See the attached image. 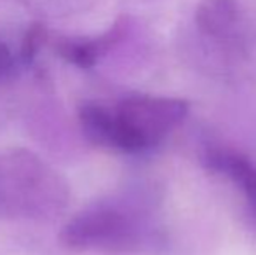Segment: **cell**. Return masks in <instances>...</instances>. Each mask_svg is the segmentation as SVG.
<instances>
[{"instance_id": "obj_1", "label": "cell", "mask_w": 256, "mask_h": 255, "mask_svg": "<svg viewBox=\"0 0 256 255\" xmlns=\"http://www.w3.org/2000/svg\"><path fill=\"white\" fill-rule=\"evenodd\" d=\"M68 204L66 178L37 152L26 147L0 152V218L49 222Z\"/></svg>"}, {"instance_id": "obj_2", "label": "cell", "mask_w": 256, "mask_h": 255, "mask_svg": "<svg viewBox=\"0 0 256 255\" xmlns=\"http://www.w3.org/2000/svg\"><path fill=\"white\" fill-rule=\"evenodd\" d=\"M145 215L124 199L96 201L74 215L60 232L63 246L74 252L129 253L146 241Z\"/></svg>"}, {"instance_id": "obj_3", "label": "cell", "mask_w": 256, "mask_h": 255, "mask_svg": "<svg viewBox=\"0 0 256 255\" xmlns=\"http://www.w3.org/2000/svg\"><path fill=\"white\" fill-rule=\"evenodd\" d=\"M188 110V102L174 96H124L112 107V150L142 154L160 145L185 123Z\"/></svg>"}, {"instance_id": "obj_4", "label": "cell", "mask_w": 256, "mask_h": 255, "mask_svg": "<svg viewBox=\"0 0 256 255\" xmlns=\"http://www.w3.org/2000/svg\"><path fill=\"white\" fill-rule=\"evenodd\" d=\"M131 18L118 16L106 32L96 37H64L60 35L52 41V48L60 58L78 68L96 67L114 48H117L129 34Z\"/></svg>"}, {"instance_id": "obj_5", "label": "cell", "mask_w": 256, "mask_h": 255, "mask_svg": "<svg viewBox=\"0 0 256 255\" xmlns=\"http://www.w3.org/2000/svg\"><path fill=\"white\" fill-rule=\"evenodd\" d=\"M200 163L206 170L232 180L248 203L256 210V164L250 157L236 149L209 145L200 154Z\"/></svg>"}, {"instance_id": "obj_6", "label": "cell", "mask_w": 256, "mask_h": 255, "mask_svg": "<svg viewBox=\"0 0 256 255\" xmlns=\"http://www.w3.org/2000/svg\"><path fill=\"white\" fill-rule=\"evenodd\" d=\"M242 9L239 0H200L196 9V25L209 39L225 42L239 34Z\"/></svg>"}, {"instance_id": "obj_7", "label": "cell", "mask_w": 256, "mask_h": 255, "mask_svg": "<svg viewBox=\"0 0 256 255\" xmlns=\"http://www.w3.org/2000/svg\"><path fill=\"white\" fill-rule=\"evenodd\" d=\"M78 124L86 140L92 145L112 149V133H114V116L112 107L98 102H84L78 107Z\"/></svg>"}, {"instance_id": "obj_8", "label": "cell", "mask_w": 256, "mask_h": 255, "mask_svg": "<svg viewBox=\"0 0 256 255\" xmlns=\"http://www.w3.org/2000/svg\"><path fill=\"white\" fill-rule=\"evenodd\" d=\"M49 41V30L44 23H32L24 32L23 42H21V60L24 63H32L40 49Z\"/></svg>"}, {"instance_id": "obj_9", "label": "cell", "mask_w": 256, "mask_h": 255, "mask_svg": "<svg viewBox=\"0 0 256 255\" xmlns=\"http://www.w3.org/2000/svg\"><path fill=\"white\" fill-rule=\"evenodd\" d=\"M10 67H12V53L6 42L0 41V79L10 70Z\"/></svg>"}]
</instances>
